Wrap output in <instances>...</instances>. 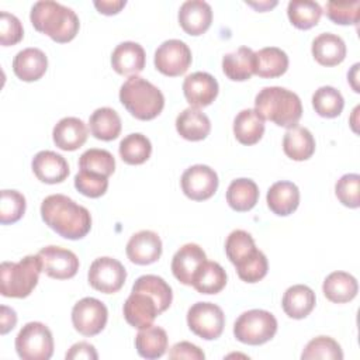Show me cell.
Here are the masks:
<instances>
[{"mask_svg": "<svg viewBox=\"0 0 360 360\" xmlns=\"http://www.w3.org/2000/svg\"><path fill=\"white\" fill-rule=\"evenodd\" d=\"M267 207L278 217L292 214L300 204V190L291 181H276L267 191Z\"/></svg>", "mask_w": 360, "mask_h": 360, "instance_id": "23", "label": "cell"}, {"mask_svg": "<svg viewBox=\"0 0 360 360\" xmlns=\"http://www.w3.org/2000/svg\"><path fill=\"white\" fill-rule=\"evenodd\" d=\"M218 82L207 72H194L183 82V93L190 107L201 108L210 105L218 96Z\"/></svg>", "mask_w": 360, "mask_h": 360, "instance_id": "15", "label": "cell"}, {"mask_svg": "<svg viewBox=\"0 0 360 360\" xmlns=\"http://www.w3.org/2000/svg\"><path fill=\"white\" fill-rule=\"evenodd\" d=\"M125 321L136 328L142 329L150 326L158 315H160L159 307L155 298L142 290H132L122 307Z\"/></svg>", "mask_w": 360, "mask_h": 360, "instance_id": "14", "label": "cell"}, {"mask_svg": "<svg viewBox=\"0 0 360 360\" xmlns=\"http://www.w3.org/2000/svg\"><path fill=\"white\" fill-rule=\"evenodd\" d=\"M42 263L38 255L20 262H3L0 266V292L8 298H25L37 287Z\"/></svg>", "mask_w": 360, "mask_h": 360, "instance_id": "5", "label": "cell"}, {"mask_svg": "<svg viewBox=\"0 0 360 360\" xmlns=\"http://www.w3.org/2000/svg\"><path fill=\"white\" fill-rule=\"evenodd\" d=\"M89 284L104 294L120 291L127 278V270L117 259L104 256L96 259L89 269Z\"/></svg>", "mask_w": 360, "mask_h": 360, "instance_id": "10", "label": "cell"}, {"mask_svg": "<svg viewBox=\"0 0 360 360\" xmlns=\"http://www.w3.org/2000/svg\"><path fill=\"white\" fill-rule=\"evenodd\" d=\"M145 51L138 42L125 41L111 53L112 69L121 76H136L145 68Z\"/></svg>", "mask_w": 360, "mask_h": 360, "instance_id": "20", "label": "cell"}, {"mask_svg": "<svg viewBox=\"0 0 360 360\" xmlns=\"http://www.w3.org/2000/svg\"><path fill=\"white\" fill-rule=\"evenodd\" d=\"M267 270H269L267 257L260 250V253L255 259L248 262L245 266L236 269V273L242 281L257 283L267 274Z\"/></svg>", "mask_w": 360, "mask_h": 360, "instance_id": "48", "label": "cell"}, {"mask_svg": "<svg viewBox=\"0 0 360 360\" xmlns=\"http://www.w3.org/2000/svg\"><path fill=\"white\" fill-rule=\"evenodd\" d=\"M288 69L287 53L277 46L262 48L255 52V75L264 79L280 77Z\"/></svg>", "mask_w": 360, "mask_h": 360, "instance_id": "28", "label": "cell"}, {"mask_svg": "<svg viewBox=\"0 0 360 360\" xmlns=\"http://www.w3.org/2000/svg\"><path fill=\"white\" fill-rule=\"evenodd\" d=\"M218 174L207 165H194L181 174V190L190 200L204 201L211 198L218 188Z\"/></svg>", "mask_w": 360, "mask_h": 360, "instance_id": "12", "label": "cell"}, {"mask_svg": "<svg viewBox=\"0 0 360 360\" xmlns=\"http://www.w3.org/2000/svg\"><path fill=\"white\" fill-rule=\"evenodd\" d=\"M176 129L179 135L187 141H202L211 131V122L207 114L200 108L188 107L176 118Z\"/></svg>", "mask_w": 360, "mask_h": 360, "instance_id": "25", "label": "cell"}, {"mask_svg": "<svg viewBox=\"0 0 360 360\" xmlns=\"http://www.w3.org/2000/svg\"><path fill=\"white\" fill-rule=\"evenodd\" d=\"M222 70L233 82L249 80L255 75V52L248 46H240L226 53L222 58Z\"/></svg>", "mask_w": 360, "mask_h": 360, "instance_id": "31", "label": "cell"}, {"mask_svg": "<svg viewBox=\"0 0 360 360\" xmlns=\"http://www.w3.org/2000/svg\"><path fill=\"white\" fill-rule=\"evenodd\" d=\"M30 20L38 32L48 35L58 44L72 41L80 28L76 13L56 1H37L30 13Z\"/></svg>", "mask_w": 360, "mask_h": 360, "instance_id": "2", "label": "cell"}, {"mask_svg": "<svg viewBox=\"0 0 360 360\" xmlns=\"http://www.w3.org/2000/svg\"><path fill=\"white\" fill-rule=\"evenodd\" d=\"M277 332L276 316L264 309H250L239 315L233 323L235 338L250 346H259L274 338Z\"/></svg>", "mask_w": 360, "mask_h": 360, "instance_id": "6", "label": "cell"}, {"mask_svg": "<svg viewBox=\"0 0 360 360\" xmlns=\"http://www.w3.org/2000/svg\"><path fill=\"white\" fill-rule=\"evenodd\" d=\"M107 319V307L97 298L84 297L73 305L72 323L83 336L98 335L105 328Z\"/></svg>", "mask_w": 360, "mask_h": 360, "instance_id": "9", "label": "cell"}, {"mask_svg": "<svg viewBox=\"0 0 360 360\" xmlns=\"http://www.w3.org/2000/svg\"><path fill=\"white\" fill-rule=\"evenodd\" d=\"M322 7L311 0H291L287 6V15L291 24L298 30L315 27L322 15Z\"/></svg>", "mask_w": 360, "mask_h": 360, "instance_id": "37", "label": "cell"}, {"mask_svg": "<svg viewBox=\"0 0 360 360\" xmlns=\"http://www.w3.org/2000/svg\"><path fill=\"white\" fill-rule=\"evenodd\" d=\"M205 357L204 352L190 343V342H179L169 350V359H187V360H202Z\"/></svg>", "mask_w": 360, "mask_h": 360, "instance_id": "49", "label": "cell"}, {"mask_svg": "<svg viewBox=\"0 0 360 360\" xmlns=\"http://www.w3.org/2000/svg\"><path fill=\"white\" fill-rule=\"evenodd\" d=\"M302 360H314V359H326V360H342L343 352L340 345L329 338V336H318L309 340L301 353Z\"/></svg>", "mask_w": 360, "mask_h": 360, "instance_id": "42", "label": "cell"}, {"mask_svg": "<svg viewBox=\"0 0 360 360\" xmlns=\"http://www.w3.org/2000/svg\"><path fill=\"white\" fill-rule=\"evenodd\" d=\"M127 4L125 0H101V1H94V7L97 8L98 13L105 14V15H112L121 11Z\"/></svg>", "mask_w": 360, "mask_h": 360, "instance_id": "52", "label": "cell"}, {"mask_svg": "<svg viewBox=\"0 0 360 360\" xmlns=\"http://www.w3.org/2000/svg\"><path fill=\"white\" fill-rule=\"evenodd\" d=\"M120 101L132 117L141 121L156 118L165 107L162 91L139 76H129L124 82L120 89Z\"/></svg>", "mask_w": 360, "mask_h": 360, "instance_id": "4", "label": "cell"}, {"mask_svg": "<svg viewBox=\"0 0 360 360\" xmlns=\"http://www.w3.org/2000/svg\"><path fill=\"white\" fill-rule=\"evenodd\" d=\"M255 111L267 121L283 128H292L302 115L300 97L284 87H263L255 98Z\"/></svg>", "mask_w": 360, "mask_h": 360, "instance_id": "3", "label": "cell"}, {"mask_svg": "<svg viewBox=\"0 0 360 360\" xmlns=\"http://www.w3.org/2000/svg\"><path fill=\"white\" fill-rule=\"evenodd\" d=\"M79 169L110 177L115 170V159L105 149H89L79 158Z\"/></svg>", "mask_w": 360, "mask_h": 360, "instance_id": "41", "label": "cell"}, {"mask_svg": "<svg viewBox=\"0 0 360 360\" xmlns=\"http://www.w3.org/2000/svg\"><path fill=\"white\" fill-rule=\"evenodd\" d=\"M191 285L200 294H218L226 285V273L219 263L205 260L197 270Z\"/></svg>", "mask_w": 360, "mask_h": 360, "instance_id": "36", "label": "cell"}, {"mask_svg": "<svg viewBox=\"0 0 360 360\" xmlns=\"http://www.w3.org/2000/svg\"><path fill=\"white\" fill-rule=\"evenodd\" d=\"M326 17L339 25L357 24L360 15V0L328 1L325 6Z\"/></svg>", "mask_w": 360, "mask_h": 360, "instance_id": "44", "label": "cell"}, {"mask_svg": "<svg viewBox=\"0 0 360 360\" xmlns=\"http://www.w3.org/2000/svg\"><path fill=\"white\" fill-rule=\"evenodd\" d=\"M89 131L86 124L76 117H65L53 127L52 138L62 150H76L87 141Z\"/></svg>", "mask_w": 360, "mask_h": 360, "instance_id": "21", "label": "cell"}, {"mask_svg": "<svg viewBox=\"0 0 360 360\" xmlns=\"http://www.w3.org/2000/svg\"><path fill=\"white\" fill-rule=\"evenodd\" d=\"M264 134V120L252 108L242 110L233 120V135L242 145L257 143Z\"/></svg>", "mask_w": 360, "mask_h": 360, "instance_id": "33", "label": "cell"}, {"mask_svg": "<svg viewBox=\"0 0 360 360\" xmlns=\"http://www.w3.org/2000/svg\"><path fill=\"white\" fill-rule=\"evenodd\" d=\"M190 330L205 340L218 339L225 326L224 311L212 302H195L187 311Z\"/></svg>", "mask_w": 360, "mask_h": 360, "instance_id": "8", "label": "cell"}, {"mask_svg": "<svg viewBox=\"0 0 360 360\" xmlns=\"http://www.w3.org/2000/svg\"><path fill=\"white\" fill-rule=\"evenodd\" d=\"M191 65V51L180 39H167L155 52V68L165 76L184 75Z\"/></svg>", "mask_w": 360, "mask_h": 360, "instance_id": "11", "label": "cell"}, {"mask_svg": "<svg viewBox=\"0 0 360 360\" xmlns=\"http://www.w3.org/2000/svg\"><path fill=\"white\" fill-rule=\"evenodd\" d=\"M31 167L37 179L46 184L62 183L69 176V165L66 159L52 150L38 152L32 158Z\"/></svg>", "mask_w": 360, "mask_h": 360, "instance_id": "19", "label": "cell"}, {"mask_svg": "<svg viewBox=\"0 0 360 360\" xmlns=\"http://www.w3.org/2000/svg\"><path fill=\"white\" fill-rule=\"evenodd\" d=\"M90 132L96 139L112 141L121 132V118L118 112L110 107L97 108L89 118Z\"/></svg>", "mask_w": 360, "mask_h": 360, "instance_id": "35", "label": "cell"}, {"mask_svg": "<svg viewBox=\"0 0 360 360\" xmlns=\"http://www.w3.org/2000/svg\"><path fill=\"white\" fill-rule=\"evenodd\" d=\"M335 194L338 200L349 208H359L360 205V176L357 173L343 174L335 184Z\"/></svg>", "mask_w": 360, "mask_h": 360, "instance_id": "46", "label": "cell"}, {"mask_svg": "<svg viewBox=\"0 0 360 360\" xmlns=\"http://www.w3.org/2000/svg\"><path fill=\"white\" fill-rule=\"evenodd\" d=\"M132 290H142L150 294L155 298L160 314L170 307L173 300L170 285L162 277L155 274H145L138 277L132 285Z\"/></svg>", "mask_w": 360, "mask_h": 360, "instance_id": "40", "label": "cell"}, {"mask_svg": "<svg viewBox=\"0 0 360 360\" xmlns=\"http://www.w3.org/2000/svg\"><path fill=\"white\" fill-rule=\"evenodd\" d=\"M24 37L21 21L7 11L0 13V44L10 46L18 44Z\"/></svg>", "mask_w": 360, "mask_h": 360, "instance_id": "47", "label": "cell"}, {"mask_svg": "<svg viewBox=\"0 0 360 360\" xmlns=\"http://www.w3.org/2000/svg\"><path fill=\"white\" fill-rule=\"evenodd\" d=\"M323 295L335 304H345L352 301L359 291L357 280L346 271L330 273L322 284Z\"/></svg>", "mask_w": 360, "mask_h": 360, "instance_id": "30", "label": "cell"}, {"mask_svg": "<svg viewBox=\"0 0 360 360\" xmlns=\"http://www.w3.org/2000/svg\"><path fill=\"white\" fill-rule=\"evenodd\" d=\"M127 256L135 264L155 263L162 255V240L153 231H139L127 243Z\"/></svg>", "mask_w": 360, "mask_h": 360, "instance_id": "16", "label": "cell"}, {"mask_svg": "<svg viewBox=\"0 0 360 360\" xmlns=\"http://www.w3.org/2000/svg\"><path fill=\"white\" fill-rule=\"evenodd\" d=\"M259 200V187L250 179L232 180L226 190V202L233 211L246 212L252 210Z\"/></svg>", "mask_w": 360, "mask_h": 360, "instance_id": "34", "label": "cell"}, {"mask_svg": "<svg viewBox=\"0 0 360 360\" xmlns=\"http://www.w3.org/2000/svg\"><path fill=\"white\" fill-rule=\"evenodd\" d=\"M283 150L297 162L309 159L315 152V139L311 131L298 125L288 128L283 138Z\"/></svg>", "mask_w": 360, "mask_h": 360, "instance_id": "29", "label": "cell"}, {"mask_svg": "<svg viewBox=\"0 0 360 360\" xmlns=\"http://www.w3.org/2000/svg\"><path fill=\"white\" fill-rule=\"evenodd\" d=\"M66 360H80V359H86V360H97L98 354L94 349L93 345L87 343V342H79L75 343L69 352L66 353Z\"/></svg>", "mask_w": 360, "mask_h": 360, "instance_id": "50", "label": "cell"}, {"mask_svg": "<svg viewBox=\"0 0 360 360\" xmlns=\"http://www.w3.org/2000/svg\"><path fill=\"white\" fill-rule=\"evenodd\" d=\"M118 152L127 165H142L150 158L152 143L145 135L135 132L120 142Z\"/></svg>", "mask_w": 360, "mask_h": 360, "instance_id": "38", "label": "cell"}, {"mask_svg": "<svg viewBox=\"0 0 360 360\" xmlns=\"http://www.w3.org/2000/svg\"><path fill=\"white\" fill-rule=\"evenodd\" d=\"M75 187L86 197L98 198L104 195L108 188V177L79 169L75 176Z\"/></svg>", "mask_w": 360, "mask_h": 360, "instance_id": "45", "label": "cell"}, {"mask_svg": "<svg viewBox=\"0 0 360 360\" xmlns=\"http://www.w3.org/2000/svg\"><path fill=\"white\" fill-rule=\"evenodd\" d=\"M25 197L17 190H3L0 198V222L3 225L20 221L25 212Z\"/></svg>", "mask_w": 360, "mask_h": 360, "instance_id": "43", "label": "cell"}, {"mask_svg": "<svg viewBox=\"0 0 360 360\" xmlns=\"http://www.w3.org/2000/svg\"><path fill=\"white\" fill-rule=\"evenodd\" d=\"M277 4V1H273V3H269V1H266V3H259V4H255V3H249V6H252V7H256L259 11H263V10H266V8H271L273 6H276Z\"/></svg>", "mask_w": 360, "mask_h": 360, "instance_id": "53", "label": "cell"}, {"mask_svg": "<svg viewBox=\"0 0 360 360\" xmlns=\"http://www.w3.org/2000/svg\"><path fill=\"white\" fill-rule=\"evenodd\" d=\"M42 263V271L51 278L68 280L76 276L79 270L77 256L60 246H45L38 252Z\"/></svg>", "mask_w": 360, "mask_h": 360, "instance_id": "13", "label": "cell"}, {"mask_svg": "<svg viewBox=\"0 0 360 360\" xmlns=\"http://www.w3.org/2000/svg\"><path fill=\"white\" fill-rule=\"evenodd\" d=\"M312 107L315 112L323 118H335L340 115L345 107L343 96L332 86H322L312 96Z\"/></svg>", "mask_w": 360, "mask_h": 360, "instance_id": "39", "label": "cell"}, {"mask_svg": "<svg viewBox=\"0 0 360 360\" xmlns=\"http://www.w3.org/2000/svg\"><path fill=\"white\" fill-rule=\"evenodd\" d=\"M41 217L52 231L65 239H82L91 229L89 210L63 194H51L44 198Z\"/></svg>", "mask_w": 360, "mask_h": 360, "instance_id": "1", "label": "cell"}, {"mask_svg": "<svg viewBox=\"0 0 360 360\" xmlns=\"http://www.w3.org/2000/svg\"><path fill=\"white\" fill-rule=\"evenodd\" d=\"M211 22L212 8L207 1L188 0L180 6L179 24L188 35H202L210 28Z\"/></svg>", "mask_w": 360, "mask_h": 360, "instance_id": "17", "label": "cell"}, {"mask_svg": "<svg viewBox=\"0 0 360 360\" xmlns=\"http://www.w3.org/2000/svg\"><path fill=\"white\" fill-rule=\"evenodd\" d=\"M259 252L260 250L256 248L252 235L243 229H235L226 238L225 253L236 269L250 262L259 255Z\"/></svg>", "mask_w": 360, "mask_h": 360, "instance_id": "27", "label": "cell"}, {"mask_svg": "<svg viewBox=\"0 0 360 360\" xmlns=\"http://www.w3.org/2000/svg\"><path fill=\"white\" fill-rule=\"evenodd\" d=\"M207 260V255L201 246L195 243L183 245L172 259L173 276L186 285H191L193 278L200 266Z\"/></svg>", "mask_w": 360, "mask_h": 360, "instance_id": "18", "label": "cell"}, {"mask_svg": "<svg viewBox=\"0 0 360 360\" xmlns=\"http://www.w3.org/2000/svg\"><path fill=\"white\" fill-rule=\"evenodd\" d=\"M169 339L167 333L160 326H146L139 329L135 338V347L141 357L143 359H159L167 350Z\"/></svg>", "mask_w": 360, "mask_h": 360, "instance_id": "32", "label": "cell"}, {"mask_svg": "<svg viewBox=\"0 0 360 360\" xmlns=\"http://www.w3.org/2000/svg\"><path fill=\"white\" fill-rule=\"evenodd\" d=\"M17 323V314L13 308H8L6 305L0 307V333L6 335L8 333Z\"/></svg>", "mask_w": 360, "mask_h": 360, "instance_id": "51", "label": "cell"}, {"mask_svg": "<svg viewBox=\"0 0 360 360\" xmlns=\"http://www.w3.org/2000/svg\"><path fill=\"white\" fill-rule=\"evenodd\" d=\"M48 69V58L38 48L20 51L13 60V72L22 82L39 80Z\"/></svg>", "mask_w": 360, "mask_h": 360, "instance_id": "22", "label": "cell"}, {"mask_svg": "<svg viewBox=\"0 0 360 360\" xmlns=\"http://www.w3.org/2000/svg\"><path fill=\"white\" fill-rule=\"evenodd\" d=\"M15 350L22 360H48L53 354L52 332L41 322H28L15 338Z\"/></svg>", "mask_w": 360, "mask_h": 360, "instance_id": "7", "label": "cell"}, {"mask_svg": "<svg viewBox=\"0 0 360 360\" xmlns=\"http://www.w3.org/2000/svg\"><path fill=\"white\" fill-rule=\"evenodd\" d=\"M315 292L304 284H295L285 290L283 295V311L292 319H302L308 316L315 307Z\"/></svg>", "mask_w": 360, "mask_h": 360, "instance_id": "26", "label": "cell"}, {"mask_svg": "<svg viewBox=\"0 0 360 360\" xmlns=\"http://www.w3.org/2000/svg\"><path fill=\"white\" fill-rule=\"evenodd\" d=\"M312 56L322 66H336L346 58L345 41L332 32L319 34L312 41Z\"/></svg>", "mask_w": 360, "mask_h": 360, "instance_id": "24", "label": "cell"}]
</instances>
